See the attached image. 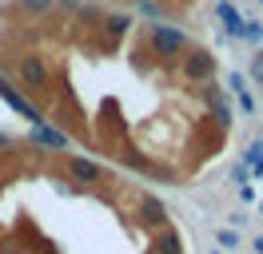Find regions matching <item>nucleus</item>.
<instances>
[{"instance_id": "f257e3e1", "label": "nucleus", "mask_w": 263, "mask_h": 254, "mask_svg": "<svg viewBox=\"0 0 263 254\" xmlns=\"http://www.w3.org/2000/svg\"><path fill=\"white\" fill-rule=\"evenodd\" d=\"M148 44H152V52H156L160 60H180L183 52H187V32L167 28V24H152L148 28Z\"/></svg>"}, {"instance_id": "f03ea898", "label": "nucleus", "mask_w": 263, "mask_h": 254, "mask_svg": "<svg viewBox=\"0 0 263 254\" xmlns=\"http://www.w3.org/2000/svg\"><path fill=\"white\" fill-rule=\"evenodd\" d=\"M16 79L28 88V92H40V95L52 92V72H48V64L40 60L36 52H28V56L16 60Z\"/></svg>"}, {"instance_id": "7ed1b4c3", "label": "nucleus", "mask_w": 263, "mask_h": 254, "mask_svg": "<svg viewBox=\"0 0 263 254\" xmlns=\"http://www.w3.org/2000/svg\"><path fill=\"white\" fill-rule=\"evenodd\" d=\"M180 76L187 79V83H212L215 56L208 52V48H187V52L180 56Z\"/></svg>"}, {"instance_id": "20e7f679", "label": "nucleus", "mask_w": 263, "mask_h": 254, "mask_svg": "<svg viewBox=\"0 0 263 254\" xmlns=\"http://www.w3.org/2000/svg\"><path fill=\"white\" fill-rule=\"evenodd\" d=\"M0 99H4V103H8L12 111H16V115H24V119H28L32 127H40V123H44L40 108H32V103L24 99V92H16V88H12V83H8L4 76H0Z\"/></svg>"}, {"instance_id": "39448f33", "label": "nucleus", "mask_w": 263, "mask_h": 254, "mask_svg": "<svg viewBox=\"0 0 263 254\" xmlns=\"http://www.w3.org/2000/svg\"><path fill=\"white\" fill-rule=\"evenodd\" d=\"M32 143H40V147H52V151H64V147H68V135L60 131V127L40 123V127H32Z\"/></svg>"}, {"instance_id": "423d86ee", "label": "nucleus", "mask_w": 263, "mask_h": 254, "mask_svg": "<svg viewBox=\"0 0 263 254\" xmlns=\"http://www.w3.org/2000/svg\"><path fill=\"white\" fill-rule=\"evenodd\" d=\"M68 171H72V179H76V183H100V179H104V171H100L96 163H92V159H68Z\"/></svg>"}, {"instance_id": "0eeeda50", "label": "nucleus", "mask_w": 263, "mask_h": 254, "mask_svg": "<svg viewBox=\"0 0 263 254\" xmlns=\"http://www.w3.org/2000/svg\"><path fill=\"white\" fill-rule=\"evenodd\" d=\"M203 99H208V111L215 115V123H219V127H228V123H231V108L223 103V95H219V88H215V83H208Z\"/></svg>"}, {"instance_id": "6e6552de", "label": "nucleus", "mask_w": 263, "mask_h": 254, "mask_svg": "<svg viewBox=\"0 0 263 254\" xmlns=\"http://www.w3.org/2000/svg\"><path fill=\"white\" fill-rule=\"evenodd\" d=\"M140 219L148 222V226H160V230H164L167 226V210H164L160 199H144V203H140Z\"/></svg>"}, {"instance_id": "1a4fd4ad", "label": "nucleus", "mask_w": 263, "mask_h": 254, "mask_svg": "<svg viewBox=\"0 0 263 254\" xmlns=\"http://www.w3.org/2000/svg\"><path fill=\"white\" fill-rule=\"evenodd\" d=\"M156 254H183V238H180V230L164 226V230L156 235Z\"/></svg>"}, {"instance_id": "9d476101", "label": "nucleus", "mask_w": 263, "mask_h": 254, "mask_svg": "<svg viewBox=\"0 0 263 254\" xmlns=\"http://www.w3.org/2000/svg\"><path fill=\"white\" fill-rule=\"evenodd\" d=\"M215 16L223 20V32H228V36H235V40H239V32H243V16L235 12L231 4H219V8H215Z\"/></svg>"}, {"instance_id": "9b49d317", "label": "nucleus", "mask_w": 263, "mask_h": 254, "mask_svg": "<svg viewBox=\"0 0 263 254\" xmlns=\"http://www.w3.org/2000/svg\"><path fill=\"white\" fill-rule=\"evenodd\" d=\"M243 167H247V171H255V175H263V139L247 143V151H243Z\"/></svg>"}, {"instance_id": "f8f14e48", "label": "nucleus", "mask_w": 263, "mask_h": 254, "mask_svg": "<svg viewBox=\"0 0 263 254\" xmlns=\"http://www.w3.org/2000/svg\"><path fill=\"white\" fill-rule=\"evenodd\" d=\"M128 24H132V16H104V32H108V44H112V40H120V36L128 32Z\"/></svg>"}, {"instance_id": "ddd939ff", "label": "nucleus", "mask_w": 263, "mask_h": 254, "mask_svg": "<svg viewBox=\"0 0 263 254\" xmlns=\"http://www.w3.org/2000/svg\"><path fill=\"white\" fill-rule=\"evenodd\" d=\"M239 40H247V44H259V40H263V24H259V20H243Z\"/></svg>"}, {"instance_id": "4468645a", "label": "nucleus", "mask_w": 263, "mask_h": 254, "mask_svg": "<svg viewBox=\"0 0 263 254\" xmlns=\"http://www.w3.org/2000/svg\"><path fill=\"white\" fill-rule=\"evenodd\" d=\"M215 242H219L223 250H235V246H239V235H235V230H228V226H223V230L215 235Z\"/></svg>"}, {"instance_id": "2eb2a0df", "label": "nucleus", "mask_w": 263, "mask_h": 254, "mask_svg": "<svg viewBox=\"0 0 263 254\" xmlns=\"http://www.w3.org/2000/svg\"><path fill=\"white\" fill-rule=\"evenodd\" d=\"M16 4L24 8V12H36V16H40V12H48V8H52V0H16Z\"/></svg>"}, {"instance_id": "dca6fc26", "label": "nucleus", "mask_w": 263, "mask_h": 254, "mask_svg": "<svg viewBox=\"0 0 263 254\" xmlns=\"http://www.w3.org/2000/svg\"><path fill=\"white\" fill-rule=\"evenodd\" d=\"M235 99H239V108H243V115H251V111H255V99H251V92H235Z\"/></svg>"}, {"instance_id": "f3484780", "label": "nucleus", "mask_w": 263, "mask_h": 254, "mask_svg": "<svg viewBox=\"0 0 263 254\" xmlns=\"http://www.w3.org/2000/svg\"><path fill=\"white\" fill-rule=\"evenodd\" d=\"M140 12L144 16H160V4H156V0H140Z\"/></svg>"}, {"instance_id": "a211bd4d", "label": "nucleus", "mask_w": 263, "mask_h": 254, "mask_svg": "<svg viewBox=\"0 0 263 254\" xmlns=\"http://www.w3.org/2000/svg\"><path fill=\"white\" fill-rule=\"evenodd\" d=\"M228 88H231V92H243L247 83H243V76H239V72H231V76H228Z\"/></svg>"}, {"instance_id": "6ab92c4d", "label": "nucleus", "mask_w": 263, "mask_h": 254, "mask_svg": "<svg viewBox=\"0 0 263 254\" xmlns=\"http://www.w3.org/2000/svg\"><path fill=\"white\" fill-rule=\"evenodd\" d=\"M251 76H255V79H259V83H263V52H259V56H255V60H251Z\"/></svg>"}, {"instance_id": "aec40b11", "label": "nucleus", "mask_w": 263, "mask_h": 254, "mask_svg": "<svg viewBox=\"0 0 263 254\" xmlns=\"http://www.w3.org/2000/svg\"><path fill=\"white\" fill-rule=\"evenodd\" d=\"M255 254H263V235H259V238H255Z\"/></svg>"}, {"instance_id": "412c9836", "label": "nucleus", "mask_w": 263, "mask_h": 254, "mask_svg": "<svg viewBox=\"0 0 263 254\" xmlns=\"http://www.w3.org/2000/svg\"><path fill=\"white\" fill-rule=\"evenodd\" d=\"M8 143H12V139H8V135H0V147H8Z\"/></svg>"}, {"instance_id": "4be33fe9", "label": "nucleus", "mask_w": 263, "mask_h": 254, "mask_svg": "<svg viewBox=\"0 0 263 254\" xmlns=\"http://www.w3.org/2000/svg\"><path fill=\"white\" fill-rule=\"evenodd\" d=\"M259 210H263V199H259Z\"/></svg>"}, {"instance_id": "5701e85b", "label": "nucleus", "mask_w": 263, "mask_h": 254, "mask_svg": "<svg viewBox=\"0 0 263 254\" xmlns=\"http://www.w3.org/2000/svg\"><path fill=\"white\" fill-rule=\"evenodd\" d=\"M219 4H228V0H219Z\"/></svg>"}, {"instance_id": "b1692460", "label": "nucleus", "mask_w": 263, "mask_h": 254, "mask_svg": "<svg viewBox=\"0 0 263 254\" xmlns=\"http://www.w3.org/2000/svg\"><path fill=\"white\" fill-rule=\"evenodd\" d=\"M259 4H263V0H259Z\"/></svg>"}]
</instances>
